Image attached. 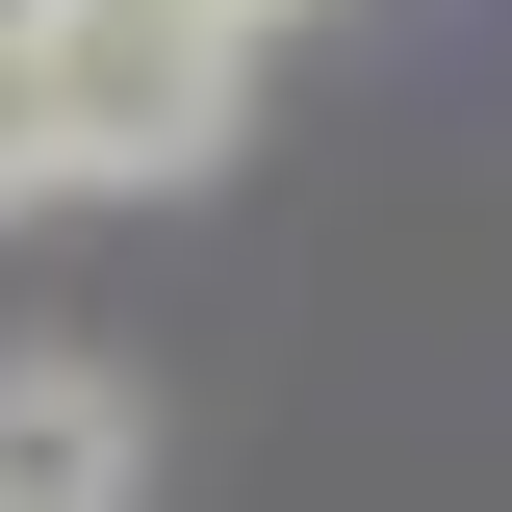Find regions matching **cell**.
<instances>
[{"label": "cell", "instance_id": "obj_2", "mask_svg": "<svg viewBox=\"0 0 512 512\" xmlns=\"http://www.w3.org/2000/svg\"><path fill=\"white\" fill-rule=\"evenodd\" d=\"M154 487V410L103 359H0V512H128Z\"/></svg>", "mask_w": 512, "mask_h": 512}, {"label": "cell", "instance_id": "obj_5", "mask_svg": "<svg viewBox=\"0 0 512 512\" xmlns=\"http://www.w3.org/2000/svg\"><path fill=\"white\" fill-rule=\"evenodd\" d=\"M231 26H282V0H231Z\"/></svg>", "mask_w": 512, "mask_h": 512}, {"label": "cell", "instance_id": "obj_4", "mask_svg": "<svg viewBox=\"0 0 512 512\" xmlns=\"http://www.w3.org/2000/svg\"><path fill=\"white\" fill-rule=\"evenodd\" d=\"M26 26H52V0H0V52H26Z\"/></svg>", "mask_w": 512, "mask_h": 512}, {"label": "cell", "instance_id": "obj_3", "mask_svg": "<svg viewBox=\"0 0 512 512\" xmlns=\"http://www.w3.org/2000/svg\"><path fill=\"white\" fill-rule=\"evenodd\" d=\"M0 205H52V77L0 52Z\"/></svg>", "mask_w": 512, "mask_h": 512}, {"label": "cell", "instance_id": "obj_1", "mask_svg": "<svg viewBox=\"0 0 512 512\" xmlns=\"http://www.w3.org/2000/svg\"><path fill=\"white\" fill-rule=\"evenodd\" d=\"M26 77H52V180H205L256 103V26L231 0H52Z\"/></svg>", "mask_w": 512, "mask_h": 512}]
</instances>
